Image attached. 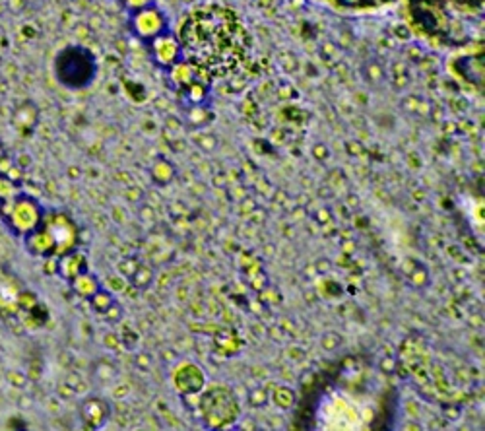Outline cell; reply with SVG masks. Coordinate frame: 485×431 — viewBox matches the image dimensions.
Listing matches in <instances>:
<instances>
[{
  "label": "cell",
  "instance_id": "7a4b0ae2",
  "mask_svg": "<svg viewBox=\"0 0 485 431\" xmlns=\"http://www.w3.org/2000/svg\"><path fill=\"white\" fill-rule=\"evenodd\" d=\"M412 30L441 49L470 51L484 41V0H404Z\"/></svg>",
  "mask_w": 485,
  "mask_h": 431
},
{
  "label": "cell",
  "instance_id": "8fae6325",
  "mask_svg": "<svg viewBox=\"0 0 485 431\" xmlns=\"http://www.w3.org/2000/svg\"><path fill=\"white\" fill-rule=\"evenodd\" d=\"M16 195H18V193H16V183L12 181L10 177L0 173V202H2V200H8V198H12V196Z\"/></svg>",
  "mask_w": 485,
  "mask_h": 431
},
{
  "label": "cell",
  "instance_id": "52a82bcc",
  "mask_svg": "<svg viewBox=\"0 0 485 431\" xmlns=\"http://www.w3.org/2000/svg\"><path fill=\"white\" fill-rule=\"evenodd\" d=\"M330 6H334L338 10L347 12H371L381 10L386 6H392L398 0H322Z\"/></svg>",
  "mask_w": 485,
  "mask_h": 431
},
{
  "label": "cell",
  "instance_id": "277c9868",
  "mask_svg": "<svg viewBox=\"0 0 485 431\" xmlns=\"http://www.w3.org/2000/svg\"><path fill=\"white\" fill-rule=\"evenodd\" d=\"M43 216H45V210L30 196L16 195L0 202V218L20 237L30 236L41 224Z\"/></svg>",
  "mask_w": 485,
  "mask_h": 431
},
{
  "label": "cell",
  "instance_id": "6da1fadb",
  "mask_svg": "<svg viewBox=\"0 0 485 431\" xmlns=\"http://www.w3.org/2000/svg\"><path fill=\"white\" fill-rule=\"evenodd\" d=\"M185 64L204 82L231 80L253 64V35L233 8L206 2L185 14L177 30Z\"/></svg>",
  "mask_w": 485,
  "mask_h": 431
},
{
  "label": "cell",
  "instance_id": "5b68a950",
  "mask_svg": "<svg viewBox=\"0 0 485 431\" xmlns=\"http://www.w3.org/2000/svg\"><path fill=\"white\" fill-rule=\"evenodd\" d=\"M80 416L84 425L89 430H100L111 418V404L105 398L91 396L80 404Z\"/></svg>",
  "mask_w": 485,
  "mask_h": 431
},
{
  "label": "cell",
  "instance_id": "9c48e42d",
  "mask_svg": "<svg viewBox=\"0 0 485 431\" xmlns=\"http://www.w3.org/2000/svg\"><path fill=\"white\" fill-rule=\"evenodd\" d=\"M130 265H132V272L127 274L130 284L136 285V288H148L154 280V270L148 265L138 263L136 258H130Z\"/></svg>",
  "mask_w": 485,
  "mask_h": 431
},
{
  "label": "cell",
  "instance_id": "ba28073f",
  "mask_svg": "<svg viewBox=\"0 0 485 431\" xmlns=\"http://www.w3.org/2000/svg\"><path fill=\"white\" fill-rule=\"evenodd\" d=\"M70 284H72L74 294L80 295V297H84V299H89V297H91V295L95 294V292L101 288L100 282H98V278H95L93 274H89V272H82V274L76 276Z\"/></svg>",
  "mask_w": 485,
  "mask_h": 431
},
{
  "label": "cell",
  "instance_id": "8992f818",
  "mask_svg": "<svg viewBox=\"0 0 485 431\" xmlns=\"http://www.w3.org/2000/svg\"><path fill=\"white\" fill-rule=\"evenodd\" d=\"M55 261H57V274L60 278H64V280H68V282H72L82 272H88V258L76 249L66 253V255L59 256V258H55Z\"/></svg>",
  "mask_w": 485,
  "mask_h": 431
},
{
  "label": "cell",
  "instance_id": "3957f363",
  "mask_svg": "<svg viewBox=\"0 0 485 431\" xmlns=\"http://www.w3.org/2000/svg\"><path fill=\"white\" fill-rule=\"evenodd\" d=\"M78 227L70 216L51 212L43 216L41 224L26 237L28 251L45 258H59L76 249Z\"/></svg>",
  "mask_w": 485,
  "mask_h": 431
},
{
  "label": "cell",
  "instance_id": "30bf717a",
  "mask_svg": "<svg viewBox=\"0 0 485 431\" xmlns=\"http://www.w3.org/2000/svg\"><path fill=\"white\" fill-rule=\"evenodd\" d=\"M88 301H89V304H91V307H93V309H95L98 313H105V311L109 309L111 305L115 304V297H113V295H111L109 292H105L103 288H100V290H98L95 294L89 297Z\"/></svg>",
  "mask_w": 485,
  "mask_h": 431
}]
</instances>
